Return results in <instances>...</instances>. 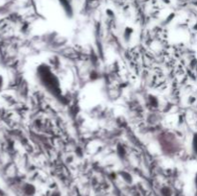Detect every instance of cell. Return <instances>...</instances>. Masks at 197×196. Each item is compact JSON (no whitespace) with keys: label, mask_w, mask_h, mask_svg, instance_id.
Listing matches in <instances>:
<instances>
[{"label":"cell","mask_w":197,"mask_h":196,"mask_svg":"<svg viewBox=\"0 0 197 196\" xmlns=\"http://www.w3.org/2000/svg\"><path fill=\"white\" fill-rule=\"evenodd\" d=\"M2 84H3V80H2V77L0 76V89L2 87Z\"/></svg>","instance_id":"cell-1"}]
</instances>
